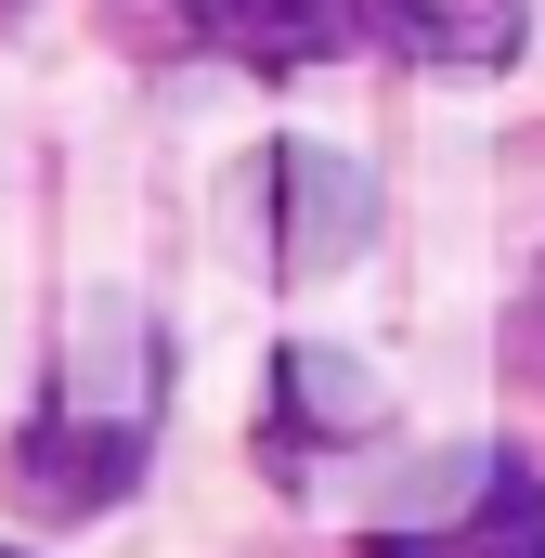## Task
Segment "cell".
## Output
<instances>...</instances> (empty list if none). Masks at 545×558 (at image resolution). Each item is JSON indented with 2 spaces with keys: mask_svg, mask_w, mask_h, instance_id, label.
<instances>
[{
  "mask_svg": "<svg viewBox=\"0 0 545 558\" xmlns=\"http://www.w3.org/2000/svg\"><path fill=\"white\" fill-rule=\"evenodd\" d=\"M261 195H272V274H338V260L377 234L364 169H338V156H312V143L261 156Z\"/></svg>",
  "mask_w": 545,
  "mask_h": 558,
  "instance_id": "6da1fadb",
  "label": "cell"
},
{
  "mask_svg": "<svg viewBox=\"0 0 545 558\" xmlns=\"http://www.w3.org/2000/svg\"><path fill=\"white\" fill-rule=\"evenodd\" d=\"M351 26L377 39V52H403V65H441V78H481V65H507L520 52V0H351Z\"/></svg>",
  "mask_w": 545,
  "mask_h": 558,
  "instance_id": "7a4b0ae2",
  "label": "cell"
},
{
  "mask_svg": "<svg viewBox=\"0 0 545 558\" xmlns=\"http://www.w3.org/2000/svg\"><path fill=\"white\" fill-rule=\"evenodd\" d=\"M377 428V377L364 364H338V351H286L261 390V454L272 468H299V454H325V441H364Z\"/></svg>",
  "mask_w": 545,
  "mask_h": 558,
  "instance_id": "3957f363",
  "label": "cell"
},
{
  "mask_svg": "<svg viewBox=\"0 0 545 558\" xmlns=\"http://www.w3.org/2000/svg\"><path fill=\"white\" fill-rule=\"evenodd\" d=\"M195 13V39L208 52H234V65H312V52H338V26H351V0H182Z\"/></svg>",
  "mask_w": 545,
  "mask_h": 558,
  "instance_id": "277c9868",
  "label": "cell"
},
{
  "mask_svg": "<svg viewBox=\"0 0 545 558\" xmlns=\"http://www.w3.org/2000/svg\"><path fill=\"white\" fill-rule=\"evenodd\" d=\"M364 558H545V481L533 468H494L468 520H441V533H377Z\"/></svg>",
  "mask_w": 545,
  "mask_h": 558,
  "instance_id": "5b68a950",
  "label": "cell"
},
{
  "mask_svg": "<svg viewBox=\"0 0 545 558\" xmlns=\"http://www.w3.org/2000/svg\"><path fill=\"white\" fill-rule=\"evenodd\" d=\"M13 481H26V494H65V507H105V494L131 481V428H78V416H52L26 454H13Z\"/></svg>",
  "mask_w": 545,
  "mask_h": 558,
  "instance_id": "8992f818",
  "label": "cell"
},
{
  "mask_svg": "<svg viewBox=\"0 0 545 558\" xmlns=\"http://www.w3.org/2000/svg\"><path fill=\"white\" fill-rule=\"evenodd\" d=\"M507 377H520V390H545V260H533V286L507 299Z\"/></svg>",
  "mask_w": 545,
  "mask_h": 558,
  "instance_id": "52a82bcc",
  "label": "cell"
},
{
  "mask_svg": "<svg viewBox=\"0 0 545 558\" xmlns=\"http://www.w3.org/2000/svg\"><path fill=\"white\" fill-rule=\"evenodd\" d=\"M0 558H13V546H0Z\"/></svg>",
  "mask_w": 545,
  "mask_h": 558,
  "instance_id": "ba28073f",
  "label": "cell"
}]
</instances>
